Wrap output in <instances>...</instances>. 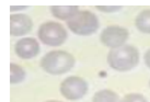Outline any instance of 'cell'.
Masks as SVG:
<instances>
[{"mask_svg": "<svg viewBox=\"0 0 150 102\" xmlns=\"http://www.w3.org/2000/svg\"><path fill=\"white\" fill-rule=\"evenodd\" d=\"M139 63V52L133 45H123L113 48L108 54V66L117 72H128Z\"/></svg>", "mask_w": 150, "mask_h": 102, "instance_id": "1", "label": "cell"}, {"mask_svg": "<svg viewBox=\"0 0 150 102\" xmlns=\"http://www.w3.org/2000/svg\"><path fill=\"white\" fill-rule=\"evenodd\" d=\"M76 59L74 55L66 51H52L41 59V67L50 75L58 76L70 72L74 68Z\"/></svg>", "mask_w": 150, "mask_h": 102, "instance_id": "2", "label": "cell"}, {"mask_svg": "<svg viewBox=\"0 0 150 102\" xmlns=\"http://www.w3.org/2000/svg\"><path fill=\"white\" fill-rule=\"evenodd\" d=\"M67 26L74 34L81 36H89L99 30L100 22L93 12L83 10L67 22Z\"/></svg>", "mask_w": 150, "mask_h": 102, "instance_id": "3", "label": "cell"}, {"mask_svg": "<svg viewBox=\"0 0 150 102\" xmlns=\"http://www.w3.org/2000/svg\"><path fill=\"white\" fill-rule=\"evenodd\" d=\"M38 35L43 44L52 47L63 45L68 38L66 29L60 23L54 21H46L41 24L38 28Z\"/></svg>", "mask_w": 150, "mask_h": 102, "instance_id": "4", "label": "cell"}, {"mask_svg": "<svg viewBox=\"0 0 150 102\" xmlns=\"http://www.w3.org/2000/svg\"><path fill=\"white\" fill-rule=\"evenodd\" d=\"M89 90L88 82L78 76H69L65 78L59 86V91L64 98L70 101L82 99Z\"/></svg>", "mask_w": 150, "mask_h": 102, "instance_id": "5", "label": "cell"}, {"mask_svg": "<svg viewBox=\"0 0 150 102\" xmlns=\"http://www.w3.org/2000/svg\"><path fill=\"white\" fill-rule=\"evenodd\" d=\"M128 30L120 25L106 26L100 34V40L102 44L112 50L125 45V42L128 40Z\"/></svg>", "mask_w": 150, "mask_h": 102, "instance_id": "6", "label": "cell"}, {"mask_svg": "<svg viewBox=\"0 0 150 102\" xmlns=\"http://www.w3.org/2000/svg\"><path fill=\"white\" fill-rule=\"evenodd\" d=\"M33 28L32 19L24 13H12L10 16V34L12 36H23Z\"/></svg>", "mask_w": 150, "mask_h": 102, "instance_id": "7", "label": "cell"}, {"mask_svg": "<svg viewBox=\"0 0 150 102\" xmlns=\"http://www.w3.org/2000/svg\"><path fill=\"white\" fill-rule=\"evenodd\" d=\"M40 44L34 38H23L14 45V52L22 59H32L40 53Z\"/></svg>", "mask_w": 150, "mask_h": 102, "instance_id": "8", "label": "cell"}, {"mask_svg": "<svg viewBox=\"0 0 150 102\" xmlns=\"http://www.w3.org/2000/svg\"><path fill=\"white\" fill-rule=\"evenodd\" d=\"M50 10L56 19L67 22L80 12L78 6H52L50 7Z\"/></svg>", "mask_w": 150, "mask_h": 102, "instance_id": "9", "label": "cell"}, {"mask_svg": "<svg viewBox=\"0 0 150 102\" xmlns=\"http://www.w3.org/2000/svg\"><path fill=\"white\" fill-rule=\"evenodd\" d=\"M135 25L139 32L150 34V9L138 13L135 19Z\"/></svg>", "mask_w": 150, "mask_h": 102, "instance_id": "10", "label": "cell"}, {"mask_svg": "<svg viewBox=\"0 0 150 102\" xmlns=\"http://www.w3.org/2000/svg\"><path fill=\"white\" fill-rule=\"evenodd\" d=\"M92 102H121V100L118 94L113 90L102 89L94 93Z\"/></svg>", "mask_w": 150, "mask_h": 102, "instance_id": "11", "label": "cell"}, {"mask_svg": "<svg viewBox=\"0 0 150 102\" xmlns=\"http://www.w3.org/2000/svg\"><path fill=\"white\" fill-rule=\"evenodd\" d=\"M26 72L20 65H17L12 63L10 65V82L11 85L20 84L25 79Z\"/></svg>", "mask_w": 150, "mask_h": 102, "instance_id": "12", "label": "cell"}, {"mask_svg": "<svg viewBox=\"0 0 150 102\" xmlns=\"http://www.w3.org/2000/svg\"><path fill=\"white\" fill-rule=\"evenodd\" d=\"M121 102H148V100L140 93H128L122 99Z\"/></svg>", "mask_w": 150, "mask_h": 102, "instance_id": "13", "label": "cell"}, {"mask_svg": "<svg viewBox=\"0 0 150 102\" xmlns=\"http://www.w3.org/2000/svg\"><path fill=\"white\" fill-rule=\"evenodd\" d=\"M96 10L104 13H114L122 10V7L121 6H98Z\"/></svg>", "mask_w": 150, "mask_h": 102, "instance_id": "14", "label": "cell"}, {"mask_svg": "<svg viewBox=\"0 0 150 102\" xmlns=\"http://www.w3.org/2000/svg\"><path fill=\"white\" fill-rule=\"evenodd\" d=\"M144 60H145V64L148 68H150V48L145 53V56H144Z\"/></svg>", "mask_w": 150, "mask_h": 102, "instance_id": "15", "label": "cell"}, {"mask_svg": "<svg viewBox=\"0 0 150 102\" xmlns=\"http://www.w3.org/2000/svg\"><path fill=\"white\" fill-rule=\"evenodd\" d=\"M26 9H28L26 6H18V7L11 6V7H10V10H11V11H21V10H26Z\"/></svg>", "mask_w": 150, "mask_h": 102, "instance_id": "16", "label": "cell"}, {"mask_svg": "<svg viewBox=\"0 0 150 102\" xmlns=\"http://www.w3.org/2000/svg\"><path fill=\"white\" fill-rule=\"evenodd\" d=\"M45 102H63V101H58V100H48V101H45Z\"/></svg>", "mask_w": 150, "mask_h": 102, "instance_id": "17", "label": "cell"}, {"mask_svg": "<svg viewBox=\"0 0 150 102\" xmlns=\"http://www.w3.org/2000/svg\"><path fill=\"white\" fill-rule=\"evenodd\" d=\"M149 86H150V81H149Z\"/></svg>", "mask_w": 150, "mask_h": 102, "instance_id": "18", "label": "cell"}]
</instances>
